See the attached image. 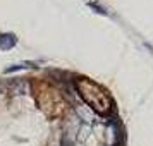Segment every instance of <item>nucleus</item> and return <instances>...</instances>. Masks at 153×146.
<instances>
[{"label":"nucleus","mask_w":153,"mask_h":146,"mask_svg":"<svg viewBox=\"0 0 153 146\" xmlns=\"http://www.w3.org/2000/svg\"><path fill=\"white\" fill-rule=\"evenodd\" d=\"M90 7H93L97 12H100V14H103V16H107V10H103V7H100V5H95V4H88Z\"/></svg>","instance_id":"f03ea898"},{"label":"nucleus","mask_w":153,"mask_h":146,"mask_svg":"<svg viewBox=\"0 0 153 146\" xmlns=\"http://www.w3.org/2000/svg\"><path fill=\"white\" fill-rule=\"evenodd\" d=\"M17 42V38L14 35H0V48L2 50H9L12 48Z\"/></svg>","instance_id":"f257e3e1"}]
</instances>
